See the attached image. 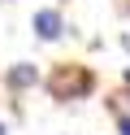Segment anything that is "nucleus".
Wrapping results in <instances>:
<instances>
[{"mask_svg": "<svg viewBox=\"0 0 130 135\" xmlns=\"http://www.w3.org/2000/svg\"><path fill=\"white\" fill-rule=\"evenodd\" d=\"M48 87H52L56 100H78V96H87V91L95 87V79H91V70H82V65H61Z\"/></svg>", "mask_w": 130, "mask_h": 135, "instance_id": "obj_1", "label": "nucleus"}, {"mask_svg": "<svg viewBox=\"0 0 130 135\" xmlns=\"http://www.w3.org/2000/svg\"><path fill=\"white\" fill-rule=\"evenodd\" d=\"M30 26H35V35H39L43 44H52V39H61L65 22H61V13H56V9H39V13L30 18Z\"/></svg>", "mask_w": 130, "mask_h": 135, "instance_id": "obj_2", "label": "nucleus"}, {"mask_svg": "<svg viewBox=\"0 0 130 135\" xmlns=\"http://www.w3.org/2000/svg\"><path fill=\"white\" fill-rule=\"evenodd\" d=\"M35 83H39V70H35L30 61H17V65L4 70V87L9 91H26V87H35Z\"/></svg>", "mask_w": 130, "mask_h": 135, "instance_id": "obj_3", "label": "nucleus"}, {"mask_svg": "<svg viewBox=\"0 0 130 135\" xmlns=\"http://www.w3.org/2000/svg\"><path fill=\"white\" fill-rule=\"evenodd\" d=\"M117 131H121V135H130V118H121V122H117Z\"/></svg>", "mask_w": 130, "mask_h": 135, "instance_id": "obj_4", "label": "nucleus"}, {"mask_svg": "<svg viewBox=\"0 0 130 135\" xmlns=\"http://www.w3.org/2000/svg\"><path fill=\"white\" fill-rule=\"evenodd\" d=\"M0 135H9V126H4V122H0Z\"/></svg>", "mask_w": 130, "mask_h": 135, "instance_id": "obj_5", "label": "nucleus"}]
</instances>
